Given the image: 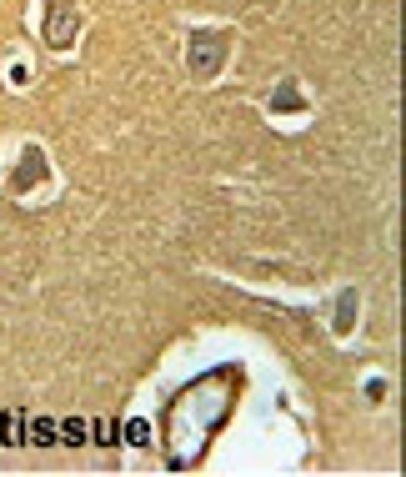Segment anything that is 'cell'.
<instances>
[{
  "instance_id": "1",
  "label": "cell",
  "mask_w": 406,
  "mask_h": 477,
  "mask_svg": "<svg viewBox=\"0 0 406 477\" xmlns=\"http://www.w3.org/2000/svg\"><path fill=\"white\" fill-rule=\"evenodd\" d=\"M76 30H81L76 6H71V0H50V11H45V40L50 45H71Z\"/></svg>"
},
{
  "instance_id": "2",
  "label": "cell",
  "mask_w": 406,
  "mask_h": 477,
  "mask_svg": "<svg viewBox=\"0 0 406 477\" xmlns=\"http://www.w3.org/2000/svg\"><path fill=\"white\" fill-rule=\"evenodd\" d=\"M201 40H206V50L191 45V71H196V76H211L216 61H221V50H226V40H221V35H201Z\"/></svg>"
},
{
  "instance_id": "3",
  "label": "cell",
  "mask_w": 406,
  "mask_h": 477,
  "mask_svg": "<svg viewBox=\"0 0 406 477\" xmlns=\"http://www.w3.org/2000/svg\"><path fill=\"white\" fill-rule=\"evenodd\" d=\"M0 432H6L11 442H25V422H21V417L11 412V417H0Z\"/></svg>"
},
{
  "instance_id": "4",
  "label": "cell",
  "mask_w": 406,
  "mask_h": 477,
  "mask_svg": "<svg viewBox=\"0 0 406 477\" xmlns=\"http://www.w3.org/2000/svg\"><path fill=\"white\" fill-rule=\"evenodd\" d=\"M61 437H71V442H81V437H91V422H61Z\"/></svg>"
},
{
  "instance_id": "5",
  "label": "cell",
  "mask_w": 406,
  "mask_h": 477,
  "mask_svg": "<svg viewBox=\"0 0 406 477\" xmlns=\"http://www.w3.org/2000/svg\"><path fill=\"white\" fill-rule=\"evenodd\" d=\"M25 437H30V442H55V427H50V422H30Z\"/></svg>"
},
{
  "instance_id": "6",
  "label": "cell",
  "mask_w": 406,
  "mask_h": 477,
  "mask_svg": "<svg viewBox=\"0 0 406 477\" xmlns=\"http://www.w3.org/2000/svg\"><path fill=\"white\" fill-rule=\"evenodd\" d=\"M91 437H95V442H110L115 427H110V422H91Z\"/></svg>"
}]
</instances>
